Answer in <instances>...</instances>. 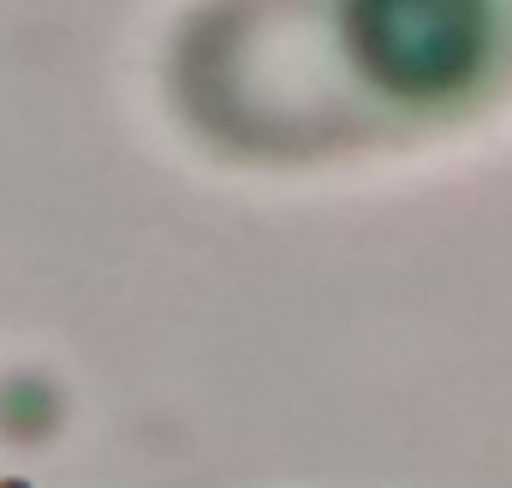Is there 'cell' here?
<instances>
[{"instance_id": "obj_1", "label": "cell", "mask_w": 512, "mask_h": 488, "mask_svg": "<svg viewBox=\"0 0 512 488\" xmlns=\"http://www.w3.org/2000/svg\"><path fill=\"white\" fill-rule=\"evenodd\" d=\"M346 54L387 102H459L495 60V0H346Z\"/></svg>"}]
</instances>
